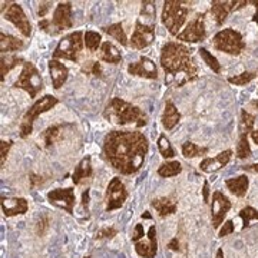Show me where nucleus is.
Masks as SVG:
<instances>
[{"mask_svg":"<svg viewBox=\"0 0 258 258\" xmlns=\"http://www.w3.org/2000/svg\"><path fill=\"white\" fill-rule=\"evenodd\" d=\"M155 13H157V8H155L154 2H142L141 18H144L145 23H154L155 25Z\"/></svg>","mask_w":258,"mask_h":258,"instance_id":"38","label":"nucleus"},{"mask_svg":"<svg viewBox=\"0 0 258 258\" xmlns=\"http://www.w3.org/2000/svg\"><path fill=\"white\" fill-rule=\"evenodd\" d=\"M88 203H89V189H86L82 195V207L88 211Z\"/></svg>","mask_w":258,"mask_h":258,"instance_id":"49","label":"nucleus"},{"mask_svg":"<svg viewBox=\"0 0 258 258\" xmlns=\"http://www.w3.org/2000/svg\"><path fill=\"white\" fill-rule=\"evenodd\" d=\"M49 228V217H43L40 221L37 222V227H36V232L37 235H43L46 230Z\"/></svg>","mask_w":258,"mask_h":258,"instance_id":"46","label":"nucleus"},{"mask_svg":"<svg viewBox=\"0 0 258 258\" xmlns=\"http://www.w3.org/2000/svg\"><path fill=\"white\" fill-rule=\"evenodd\" d=\"M207 37V29H205V13L197 15L194 20L188 23L184 32L178 33L176 39L186 43H198L203 42Z\"/></svg>","mask_w":258,"mask_h":258,"instance_id":"10","label":"nucleus"},{"mask_svg":"<svg viewBox=\"0 0 258 258\" xmlns=\"http://www.w3.org/2000/svg\"><path fill=\"white\" fill-rule=\"evenodd\" d=\"M181 172H182V165L178 161L165 162L158 168V175L162 176V178H172V176H176Z\"/></svg>","mask_w":258,"mask_h":258,"instance_id":"29","label":"nucleus"},{"mask_svg":"<svg viewBox=\"0 0 258 258\" xmlns=\"http://www.w3.org/2000/svg\"><path fill=\"white\" fill-rule=\"evenodd\" d=\"M69 125H53V126H50V128H47L46 131H43V134H42V138H43V142H45V147L49 148L52 147L55 142H57L60 137H62V134H63V131L68 128Z\"/></svg>","mask_w":258,"mask_h":258,"instance_id":"28","label":"nucleus"},{"mask_svg":"<svg viewBox=\"0 0 258 258\" xmlns=\"http://www.w3.org/2000/svg\"><path fill=\"white\" fill-rule=\"evenodd\" d=\"M225 186L228 188L231 194H234L235 197H245L249 186V179L247 175H240L237 178H230L225 181Z\"/></svg>","mask_w":258,"mask_h":258,"instance_id":"24","label":"nucleus"},{"mask_svg":"<svg viewBox=\"0 0 258 258\" xmlns=\"http://www.w3.org/2000/svg\"><path fill=\"white\" fill-rule=\"evenodd\" d=\"M255 76H257V72H248L247 71V72H242L240 75L228 78V82L232 83V85H237V86H244V85L251 82L252 79H255Z\"/></svg>","mask_w":258,"mask_h":258,"instance_id":"40","label":"nucleus"},{"mask_svg":"<svg viewBox=\"0 0 258 258\" xmlns=\"http://www.w3.org/2000/svg\"><path fill=\"white\" fill-rule=\"evenodd\" d=\"M241 2L237 0H231V2H220V0H214L211 2V15L215 19V23L218 26L224 25V22L227 20L228 15L234 9H238Z\"/></svg>","mask_w":258,"mask_h":258,"instance_id":"18","label":"nucleus"},{"mask_svg":"<svg viewBox=\"0 0 258 258\" xmlns=\"http://www.w3.org/2000/svg\"><path fill=\"white\" fill-rule=\"evenodd\" d=\"M231 157H232V151L231 149H227L224 152H220L217 157L214 158H205L201 161L200 164V169L205 172V174H212V172H217L222 169L224 166L227 165L231 161Z\"/></svg>","mask_w":258,"mask_h":258,"instance_id":"19","label":"nucleus"},{"mask_svg":"<svg viewBox=\"0 0 258 258\" xmlns=\"http://www.w3.org/2000/svg\"><path fill=\"white\" fill-rule=\"evenodd\" d=\"M232 204H231L230 198L227 195H224L220 191L212 194L211 200V221H212V228H218L224 222L225 215L228 214L231 210Z\"/></svg>","mask_w":258,"mask_h":258,"instance_id":"13","label":"nucleus"},{"mask_svg":"<svg viewBox=\"0 0 258 258\" xmlns=\"http://www.w3.org/2000/svg\"><path fill=\"white\" fill-rule=\"evenodd\" d=\"M13 145L12 141H2L0 142V154H2V166L5 165V161H6V157L9 154L10 147Z\"/></svg>","mask_w":258,"mask_h":258,"instance_id":"43","label":"nucleus"},{"mask_svg":"<svg viewBox=\"0 0 258 258\" xmlns=\"http://www.w3.org/2000/svg\"><path fill=\"white\" fill-rule=\"evenodd\" d=\"M168 248L171 249V251H179V241H178V238H176V237L169 241V244H168Z\"/></svg>","mask_w":258,"mask_h":258,"instance_id":"48","label":"nucleus"},{"mask_svg":"<svg viewBox=\"0 0 258 258\" xmlns=\"http://www.w3.org/2000/svg\"><path fill=\"white\" fill-rule=\"evenodd\" d=\"M155 40V25L154 23H145L141 19L135 23V30L131 37V46L134 49H145Z\"/></svg>","mask_w":258,"mask_h":258,"instance_id":"11","label":"nucleus"},{"mask_svg":"<svg viewBox=\"0 0 258 258\" xmlns=\"http://www.w3.org/2000/svg\"><path fill=\"white\" fill-rule=\"evenodd\" d=\"M240 218L242 220V230H245V228H248L249 225H251L252 220H257L258 221V210L247 205V207H244L240 211Z\"/></svg>","mask_w":258,"mask_h":258,"instance_id":"39","label":"nucleus"},{"mask_svg":"<svg viewBox=\"0 0 258 258\" xmlns=\"http://www.w3.org/2000/svg\"><path fill=\"white\" fill-rule=\"evenodd\" d=\"M49 72H50L53 88L60 89L63 86V83L66 82V79H68L69 69L62 62H59L57 59H52V60H49Z\"/></svg>","mask_w":258,"mask_h":258,"instance_id":"21","label":"nucleus"},{"mask_svg":"<svg viewBox=\"0 0 258 258\" xmlns=\"http://www.w3.org/2000/svg\"><path fill=\"white\" fill-rule=\"evenodd\" d=\"M158 149H159L161 155L166 158V159L175 157V151H174V148L171 145L169 139L166 138V135H164V134H161L159 138H158Z\"/></svg>","mask_w":258,"mask_h":258,"instance_id":"37","label":"nucleus"},{"mask_svg":"<svg viewBox=\"0 0 258 258\" xmlns=\"http://www.w3.org/2000/svg\"><path fill=\"white\" fill-rule=\"evenodd\" d=\"M47 200L49 203L53 204L56 207L62 208L68 214H74L75 205V192L74 188H57L47 194Z\"/></svg>","mask_w":258,"mask_h":258,"instance_id":"15","label":"nucleus"},{"mask_svg":"<svg viewBox=\"0 0 258 258\" xmlns=\"http://www.w3.org/2000/svg\"><path fill=\"white\" fill-rule=\"evenodd\" d=\"M19 63H25V60L22 57L18 56H2V60H0V74H2V82L5 81V76L9 72L10 69H13L15 66H18Z\"/></svg>","mask_w":258,"mask_h":258,"instance_id":"31","label":"nucleus"},{"mask_svg":"<svg viewBox=\"0 0 258 258\" xmlns=\"http://www.w3.org/2000/svg\"><path fill=\"white\" fill-rule=\"evenodd\" d=\"M151 205L157 210L159 217H168L171 214L176 212V207H178V201L174 200L172 197H161V198H155L151 201Z\"/></svg>","mask_w":258,"mask_h":258,"instance_id":"22","label":"nucleus"},{"mask_svg":"<svg viewBox=\"0 0 258 258\" xmlns=\"http://www.w3.org/2000/svg\"><path fill=\"white\" fill-rule=\"evenodd\" d=\"M102 30H103L105 33H108L109 36L115 37V39L119 42L120 45L128 46V37H126V33H125V30H123L122 23H113V25H111V26H105V28H102Z\"/></svg>","mask_w":258,"mask_h":258,"instance_id":"30","label":"nucleus"},{"mask_svg":"<svg viewBox=\"0 0 258 258\" xmlns=\"http://www.w3.org/2000/svg\"><path fill=\"white\" fill-rule=\"evenodd\" d=\"M29 204L25 198H6L2 197V211L6 217H15L28 212Z\"/></svg>","mask_w":258,"mask_h":258,"instance_id":"20","label":"nucleus"},{"mask_svg":"<svg viewBox=\"0 0 258 258\" xmlns=\"http://www.w3.org/2000/svg\"><path fill=\"white\" fill-rule=\"evenodd\" d=\"M203 192H204V203H208V194H210V188H208V182H207V181L204 182Z\"/></svg>","mask_w":258,"mask_h":258,"instance_id":"50","label":"nucleus"},{"mask_svg":"<svg viewBox=\"0 0 258 258\" xmlns=\"http://www.w3.org/2000/svg\"><path fill=\"white\" fill-rule=\"evenodd\" d=\"M148 241L144 238L138 242H135V251L139 257L144 258H155L158 252V241H157V228L155 225H151L148 231Z\"/></svg>","mask_w":258,"mask_h":258,"instance_id":"16","label":"nucleus"},{"mask_svg":"<svg viewBox=\"0 0 258 258\" xmlns=\"http://www.w3.org/2000/svg\"><path fill=\"white\" fill-rule=\"evenodd\" d=\"M13 88L23 89L29 93L30 98H36L37 93L43 89V79L42 75L37 71V68L30 62L23 63V69L19 75L18 81L15 82Z\"/></svg>","mask_w":258,"mask_h":258,"instance_id":"8","label":"nucleus"},{"mask_svg":"<svg viewBox=\"0 0 258 258\" xmlns=\"http://www.w3.org/2000/svg\"><path fill=\"white\" fill-rule=\"evenodd\" d=\"M3 16L6 20L12 22L16 28L20 30V33L25 37L30 36L32 33V25L29 22V19L26 18L25 12L22 9V6L18 3H12L9 8L6 9V12L3 13Z\"/></svg>","mask_w":258,"mask_h":258,"instance_id":"14","label":"nucleus"},{"mask_svg":"<svg viewBox=\"0 0 258 258\" xmlns=\"http://www.w3.org/2000/svg\"><path fill=\"white\" fill-rule=\"evenodd\" d=\"M254 123H255V116L251 115L248 111L242 109L240 119V134H251L254 131Z\"/></svg>","mask_w":258,"mask_h":258,"instance_id":"36","label":"nucleus"},{"mask_svg":"<svg viewBox=\"0 0 258 258\" xmlns=\"http://www.w3.org/2000/svg\"><path fill=\"white\" fill-rule=\"evenodd\" d=\"M25 47L23 40H20L18 37L12 36V35H5L0 33V50L2 53H8V52H19Z\"/></svg>","mask_w":258,"mask_h":258,"instance_id":"27","label":"nucleus"},{"mask_svg":"<svg viewBox=\"0 0 258 258\" xmlns=\"http://www.w3.org/2000/svg\"><path fill=\"white\" fill-rule=\"evenodd\" d=\"M208 152V148L207 147H198L197 144H194L191 141H186L184 145H182V155L185 158H197L203 157Z\"/></svg>","mask_w":258,"mask_h":258,"instance_id":"32","label":"nucleus"},{"mask_svg":"<svg viewBox=\"0 0 258 258\" xmlns=\"http://www.w3.org/2000/svg\"><path fill=\"white\" fill-rule=\"evenodd\" d=\"M184 5L185 2H176V0H168L164 3L161 19L168 32L174 36H178V32L184 26L189 13V8Z\"/></svg>","mask_w":258,"mask_h":258,"instance_id":"4","label":"nucleus"},{"mask_svg":"<svg viewBox=\"0 0 258 258\" xmlns=\"http://www.w3.org/2000/svg\"><path fill=\"white\" fill-rule=\"evenodd\" d=\"M215 258H224V251H222V248H218Z\"/></svg>","mask_w":258,"mask_h":258,"instance_id":"54","label":"nucleus"},{"mask_svg":"<svg viewBox=\"0 0 258 258\" xmlns=\"http://www.w3.org/2000/svg\"><path fill=\"white\" fill-rule=\"evenodd\" d=\"M212 46L215 50H220L232 56H238L245 49V42L240 32L228 28L220 30L212 37Z\"/></svg>","mask_w":258,"mask_h":258,"instance_id":"6","label":"nucleus"},{"mask_svg":"<svg viewBox=\"0 0 258 258\" xmlns=\"http://www.w3.org/2000/svg\"><path fill=\"white\" fill-rule=\"evenodd\" d=\"M50 5H52V2H43V3H40V8H39L37 15H39L40 18H45V16H46L47 10L50 9Z\"/></svg>","mask_w":258,"mask_h":258,"instance_id":"47","label":"nucleus"},{"mask_svg":"<svg viewBox=\"0 0 258 258\" xmlns=\"http://www.w3.org/2000/svg\"><path fill=\"white\" fill-rule=\"evenodd\" d=\"M74 26L72 22V3L71 2H60L56 6L52 20L43 19L39 22V28L49 35H57L62 30L71 29Z\"/></svg>","mask_w":258,"mask_h":258,"instance_id":"5","label":"nucleus"},{"mask_svg":"<svg viewBox=\"0 0 258 258\" xmlns=\"http://www.w3.org/2000/svg\"><path fill=\"white\" fill-rule=\"evenodd\" d=\"M144 235H145V232H144V227H142V224H137L135 225V230L132 232V235H131V238L134 242H138L144 238Z\"/></svg>","mask_w":258,"mask_h":258,"instance_id":"45","label":"nucleus"},{"mask_svg":"<svg viewBox=\"0 0 258 258\" xmlns=\"http://www.w3.org/2000/svg\"><path fill=\"white\" fill-rule=\"evenodd\" d=\"M249 135H251V139H252V141H254V142L258 145V129H254Z\"/></svg>","mask_w":258,"mask_h":258,"instance_id":"52","label":"nucleus"},{"mask_svg":"<svg viewBox=\"0 0 258 258\" xmlns=\"http://www.w3.org/2000/svg\"><path fill=\"white\" fill-rule=\"evenodd\" d=\"M59 103V99L55 98L53 95H45L43 98L37 99L30 108L28 112L25 113V116L22 118V123H20V137L22 138H26L32 134L33 131V123L37 119L39 115L45 113V112L50 111L52 108H55L56 105Z\"/></svg>","mask_w":258,"mask_h":258,"instance_id":"7","label":"nucleus"},{"mask_svg":"<svg viewBox=\"0 0 258 258\" xmlns=\"http://www.w3.org/2000/svg\"><path fill=\"white\" fill-rule=\"evenodd\" d=\"M85 258H91V257H85Z\"/></svg>","mask_w":258,"mask_h":258,"instance_id":"55","label":"nucleus"},{"mask_svg":"<svg viewBox=\"0 0 258 258\" xmlns=\"http://www.w3.org/2000/svg\"><path fill=\"white\" fill-rule=\"evenodd\" d=\"M99 57H101V60L111 64H119L122 62V55H120L119 49L112 42H103L102 43Z\"/></svg>","mask_w":258,"mask_h":258,"instance_id":"26","label":"nucleus"},{"mask_svg":"<svg viewBox=\"0 0 258 258\" xmlns=\"http://www.w3.org/2000/svg\"><path fill=\"white\" fill-rule=\"evenodd\" d=\"M128 198V191L125 188L120 178H113L106 189V211L111 212L113 210H119L123 203Z\"/></svg>","mask_w":258,"mask_h":258,"instance_id":"12","label":"nucleus"},{"mask_svg":"<svg viewBox=\"0 0 258 258\" xmlns=\"http://www.w3.org/2000/svg\"><path fill=\"white\" fill-rule=\"evenodd\" d=\"M198 53L201 56V59L204 60V63H207V66L212 69V72L215 74H220L221 72V63L218 62V59L215 56H212V53H210L205 47H200L198 49Z\"/></svg>","mask_w":258,"mask_h":258,"instance_id":"33","label":"nucleus"},{"mask_svg":"<svg viewBox=\"0 0 258 258\" xmlns=\"http://www.w3.org/2000/svg\"><path fill=\"white\" fill-rule=\"evenodd\" d=\"M249 3H252V5H255V6H257V12H255V15H254L252 20H254V22L258 25V0H252V2H249Z\"/></svg>","mask_w":258,"mask_h":258,"instance_id":"53","label":"nucleus"},{"mask_svg":"<svg viewBox=\"0 0 258 258\" xmlns=\"http://www.w3.org/2000/svg\"><path fill=\"white\" fill-rule=\"evenodd\" d=\"M83 42H85V46L86 49H89L91 52H96L99 47L102 46V36L98 32H92V30H88L85 35H83Z\"/></svg>","mask_w":258,"mask_h":258,"instance_id":"34","label":"nucleus"},{"mask_svg":"<svg viewBox=\"0 0 258 258\" xmlns=\"http://www.w3.org/2000/svg\"><path fill=\"white\" fill-rule=\"evenodd\" d=\"M252 155V151L249 147L248 134H240V139L237 144V157L240 159H247Z\"/></svg>","mask_w":258,"mask_h":258,"instance_id":"35","label":"nucleus"},{"mask_svg":"<svg viewBox=\"0 0 258 258\" xmlns=\"http://www.w3.org/2000/svg\"><path fill=\"white\" fill-rule=\"evenodd\" d=\"M244 171H251V172H257L258 174V164H254V165H245L242 166Z\"/></svg>","mask_w":258,"mask_h":258,"instance_id":"51","label":"nucleus"},{"mask_svg":"<svg viewBox=\"0 0 258 258\" xmlns=\"http://www.w3.org/2000/svg\"><path fill=\"white\" fill-rule=\"evenodd\" d=\"M116 234H118V231L115 230V228H103V230L96 232L95 238L96 240H111Z\"/></svg>","mask_w":258,"mask_h":258,"instance_id":"42","label":"nucleus"},{"mask_svg":"<svg viewBox=\"0 0 258 258\" xmlns=\"http://www.w3.org/2000/svg\"><path fill=\"white\" fill-rule=\"evenodd\" d=\"M103 116L112 123H116L120 126L134 123L137 128H142L148 123V116L138 106L120 98H113L109 101L103 111Z\"/></svg>","mask_w":258,"mask_h":258,"instance_id":"3","label":"nucleus"},{"mask_svg":"<svg viewBox=\"0 0 258 258\" xmlns=\"http://www.w3.org/2000/svg\"><path fill=\"white\" fill-rule=\"evenodd\" d=\"M83 33L82 32H74L68 36H64L59 45L56 46L53 52V59H66L71 62H78L79 55L83 47Z\"/></svg>","mask_w":258,"mask_h":258,"instance_id":"9","label":"nucleus"},{"mask_svg":"<svg viewBox=\"0 0 258 258\" xmlns=\"http://www.w3.org/2000/svg\"><path fill=\"white\" fill-rule=\"evenodd\" d=\"M161 66L165 72V83L181 88L198 78V64L192 49L178 42H168L161 50Z\"/></svg>","mask_w":258,"mask_h":258,"instance_id":"2","label":"nucleus"},{"mask_svg":"<svg viewBox=\"0 0 258 258\" xmlns=\"http://www.w3.org/2000/svg\"><path fill=\"white\" fill-rule=\"evenodd\" d=\"M149 149L148 138L138 131H111L103 139V155L123 175L138 172Z\"/></svg>","mask_w":258,"mask_h":258,"instance_id":"1","label":"nucleus"},{"mask_svg":"<svg viewBox=\"0 0 258 258\" xmlns=\"http://www.w3.org/2000/svg\"><path fill=\"white\" fill-rule=\"evenodd\" d=\"M82 72L86 75H95V76H99L102 78V68L101 63L98 62H86V63L82 66Z\"/></svg>","mask_w":258,"mask_h":258,"instance_id":"41","label":"nucleus"},{"mask_svg":"<svg viewBox=\"0 0 258 258\" xmlns=\"http://www.w3.org/2000/svg\"><path fill=\"white\" fill-rule=\"evenodd\" d=\"M235 231V228H234V222H232V220H228V221L224 222V227H222L221 230H220V232H218V237H227V235H230V234H232Z\"/></svg>","mask_w":258,"mask_h":258,"instance_id":"44","label":"nucleus"},{"mask_svg":"<svg viewBox=\"0 0 258 258\" xmlns=\"http://www.w3.org/2000/svg\"><path fill=\"white\" fill-rule=\"evenodd\" d=\"M128 72L134 76H141L147 79H158V69L155 63L145 56L139 57L138 62L128 66Z\"/></svg>","mask_w":258,"mask_h":258,"instance_id":"17","label":"nucleus"},{"mask_svg":"<svg viewBox=\"0 0 258 258\" xmlns=\"http://www.w3.org/2000/svg\"><path fill=\"white\" fill-rule=\"evenodd\" d=\"M93 175L92 164H91V158H83L82 161L75 166L74 174H72V181L75 185H81L86 179Z\"/></svg>","mask_w":258,"mask_h":258,"instance_id":"25","label":"nucleus"},{"mask_svg":"<svg viewBox=\"0 0 258 258\" xmlns=\"http://www.w3.org/2000/svg\"><path fill=\"white\" fill-rule=\"evenodd\" d=\"M181 113L179 111L176 109V106L174 105V102L172 101H166L165 103V109H164V113H162V125H164V128L168 129V131H171V129H174L179 123V120H181Z\"/></svg>","mask_w":258,"mask_h":258,"instance_id":"23","label":"nucleus"}]
</instances>
